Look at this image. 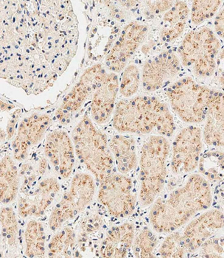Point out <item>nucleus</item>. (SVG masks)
<instances>
[{
	"label": "nucleus",
	"mask_w": 224,
	"mask_h": 258,
	"mask_svg": "<svg viewBox=\"0 0 224 258\" xmlns=\"http://www.w3.org/2000/svg\"><path fill=\"white\" fill-rule=\"evenodd\" d=\"M3 3L2 77L37 95L52 85L76 54V15L69 2Z\"/></svg>",
	"instance_id": "f257e3e1"
},
{
	"label": "nucleus",
	"mask_w": 224,
	"mask_h": 258,
	"mask_svg": "<svg viewBox=\"0 0 224 258\" xmlns=\"http://www.w3.org/2000/svg\"><path fill=\"white\" fill-rule=\"evenodd\" d=\"M212 203L209 181L201 175L195 173L188 177L183 185L154 201L149 220L154 231L169 234L210 208Z\"/></svg>",
	"instance_id": "f03ea898"
},
{
	"label": "nucleus",
	"mask_w": 224,
	"mask_h": 258,
	"mask_svg": "<svg viewBox=\"0 0 224 258\" xmlns=\"http://www.w3.org/2000/svg\"><path fill=\"white\" fill-rule=\"evenodd\" d=\"M112 117L113 126L122 134L147 135L156 131L167 138L176 128L169 108L155 97L136 96L120 100Z\"/></svg>",
	"instance_id": "7ed1b4c3"
},
{
	"label": "nucleus",
	"mask_w": 224,
	"mask_h": 258,
	"mask_svg": "<svg viewBox=\"0 0 224 258\" xmlns=\"http://www.w3.org/2000/svg\"><path fill=\"white\" fill-rule=\"evenodd\" d=\"M71 138L76 156L97 181L112 173L114 158L109 141L87 113L73 129Z\"/></svg>",
	"instance_id": "20e7f679"
},
{
	"label": "nucleus",
	"mask_w": 224,
	"mask_h": 258,
	"mask_svg": "<svg viewBox=\"0 0 224 258\" xmlns=\"http://www.w3.org/2000/svg\"><path fill=\"white\" fill-rule=\"evenodd\" d=\"M171 147L165 137L152 135L143 144L139 157V200L142 207L152 205L165 187L167 161Z\"/></svg>",
	"instance_id": "39448f33"
},
{
	"label": "nucleus",
	"mask_w": 224,
	"mask_h": 258,
	"mask_svg": "<svg viewBox=\"0 0 224 258\" xmlns=\"http://www.w3.org/2000/svg\"><path fill=\"white\" fill-rule=\"evenodd\" d=\"M220 43L208 28L192 30L184 36L178 53L181 63L195 76L208 78L214 74Z\"/></svg>",
	"instance_id": "423d86ee"
},
{
	"label": "nucleus",
	"mask_w": 224,
	"mask_h": 258,
	"mask_svg": "<svg viewBox=\"0 0 224 258\" xmlns=\"http://www.w3.org/2000/svg\"><path fill=\"white\" fill-rule=\"evenodd\" d=\"M213 92L188 76L171 85L167 95L179 118L187 123L197 124L204 120Z\"/></svg>",
	"instance_id": "0eeeda50"
},
{
	"label": "nucleus",
	"mask_w": 224,
	"mask_h": 258,
	"mask_svg": "<svg viewBox=\"0 0 224 258\" xmlns=\"http://www.w3.org/2000/svg\"><path fill=\"white\" fill-rule=\"evenodd\" d=\"M96 192L95 180L92 175L79 173L71 179L70 185L56 204L49 218V228L56 232L65 223L79 216L92 203Z\"/></svg>",
	"instance_id": "6e6552de"
},
{
	"label": "nucleus",
	"mask_w": 224,
	"mask_h": 258,
	"mask_svg": "<svg viewBox=\"0 0 224 258\" xmlns=\"http://www.w3.org/2000/svg\"><path fill=\"white\" fill-rule=\"evenodd\" d=\"M98 199L112 217L124 219L134 212L137 197L131 179L112 173L100 182Z\"/></svg>",
	"instance_id": "1a4fd4ad"
},
{
	"label": "nucleus",
	"mask_w": 224,
	"mask_h": 258,
	"mask_svg": "<svg viewBox=\"0 0 224 258\" xmlns=\"http://www.w3.org/2000/svg\"><path fill=\"white\" fill-rule=\"evenodd\" d=\"M203 149L202 131L190 125L180 131L173 141L171 170L176 175L194 171L199 165Z\"/></svg>",
	"instance_id": "9d476101"
},
{
	"label": "nucleus",
	"mask_w": 224,
	"mask_h": 258,
	"mask_svg": "<svg viewBox=\"0 0 224 258\" xmlns=\"http://www.w3.org/2000/svg\"><path fill=\"white\" fill-rule=\"evenodd\" d=\"M61 190L55 177H47L36 181L19 194L17 212L22 219H37L45 214Z\"/></svg>",
	"instance_id": "9b49d317"
},
{
	"label": "nucleus",
	"mask_w": 224,
	"mask_h": 258,
	"mask_svg": "<svg viewBox=\"0 0 224 258\" xmlns=\"http://www.w3.org/2000/svg\"><path fill=\"white\" fill-rule=\"evenodd\" d=\"M106 73L102 65L95 64L85 70L79 81L66 94L55 113V117L61 123L66 124L71 117L82 109L89 99L95 86Z\"/></svg>",
	"instance_id": "f8f14e48"
},
{
	"label": "nucleus",
	"mask_w": 224,
	"mask_h": 258,
	"mask_svg": "<svg viewBox=\"0 0 224 258\" xmlns=\"http://www.w3.org/2000/svg\"><path fill=\"white\" fill-rule=\"evenodd\" d=\"M148 28L144 24L131 22L122 30L118 39L106 58L109 71L117 73L127 66L128 60L146 39Z\"/></svg>",
	"instance_id": "ddd939ff"
},
{
	"label": "nucleus",
	"mask_w": 224,
	"mask_h": 258,
	"mask_svg": "<svg viewBox=\"0 0 224 258\" xmlns=\"http://www.w3.org/2000/svg\"><path fill=\"white\" fill-rule=\"evenodd\" d=\"M44 153L60 177H70L76 163V151L72 140L65 131L56 129L46 135Z\"/></svg>",
	"instance_id": "4468645a"
},
{
	"label": "nucleus",
	"mask_w": 224,
	"mask_h": 258,
	"mask_svg": "<svg viewBox=\"0 0 224 258\" xmlns=\"http://www.w3.org/2000/svg\"><path fill=\"white\" fill-rule=\"evenodd\" d=\"M51 123L47 114L35 113L22 119L13 140V158L18 162L28 158L32 148L44 139Z\"/></svg>",
	"instance_id": "2eb2a0df"
},
{
	"label": "nucleus",
	"mask_w": 224,
	"mask_h": 258,
	"mask_svg": "<svg viewBox=\"0 0 224 258\" xmlns=\"http://www.w3.org/2000/svg\"><path fill=\"white\" fill-rule=\"evenodd\" d=\"M180 59L172 50L165 51L145 62L142 68L144 90L154 92L176 78L181 70Z\"/></svg>",
	"instance_id": "dca6fc26"
},
{
	"label": "nucleus",
	"mask_w": 224,
	"mask_h": 258,
	"mask_svg": "<svg viewBox=\"0 0 224 258\" xmlns=\"http://www.w3.org/2000/svg\"><path fill=\"white\" fill-rule=\"evenodd\" d=\"M118 76L112 72H106L98 81L92 95L90 114L94 122L103 125L112 117L119 92Z\"/></svg>",
	"instance_id": "f3484780"
},
{
	"label": "nucleus",
	"mask_w": 224,
	"mask_h": 258,
	"mask_svg": "<svg viewBox=\"0 0 224 258\" xmlns=\"http://www.w3.org/2000/svg\"><path fill=\"white\" fill-rule=\"evenodd\" d=\"M223 213L214 209L201 213L190 221L182 233L187 253L197 251L207 239L223 229Z\"/></svg>",
	"instance_id": "a211bd4d"
},
{
	"label": "nucleus",
	"mask_w": 224,
	"mask_h": 258,
	"mask_svg": "<svg viewBox=\"0 0 224 258\" xmlns=\"http://www.w3.org/2000/svg\"><path fill=\"white\" fill-rule=\"evenodd\" d=\"M136 229L132 223L112 227L101 241L98 254L101 257H126L132 249Z\"/></svg>",
	"instance_id": "6ab92c4d"
},
{
	"label": "nucleus",
	"mask_w": 224,
	"mask_h": 258,
	"mask_svg": "<svg viewBox=\"0 0 224 258\" xmlns=\"http://www.w3.org/2000/svg\"><path fill=\"white\" fill-rule=\"evenodd\" d=\"M202 132L204 143L211 147L224 145V99L223 92L214 91L209 102Z\"/></svg>",
	"instance_id": "aec40b11"
},
{
	"label": "nucleus",
	"mask_w": 224,
	"mask_h": 258,
	"mask_svg": "<svg viewBox=\"0 0 224 258\" xmlns=\"http://www.w3.org/2000/svg\"><path fill=\"white\" fill-rule=\"evenodd\" d=\"M109 145L119 173L128 175L136 168L139 159L134 138L128 135H114Z\"/></svg>",
	"instance_id": "412c9836"
},
{
	"label": "nucleus",
	"mask_w": 224,
	"mask_h": 258,
	"mask_svg": "<svg viewBox=\"0 0 224 258\" xmlns=\"http://www.w3.org/2000/svg\"><path fill=\"white\" fill-rule=\"evenodd\" d=\"M190 9L183 1H175L172 7L164 14L160 36L165 42H171L182 36L187 25Z\"/></svg>",
	"instance_id": "4be33fe9"
},
{
	"label": "nucleus",
	"mask_w": 224,
	"mask_h": 258,
	"mask_svg": "<svg viewBox=\"0 0 224 258\" xmlns=\"http://www.w3.org/2000/svg\"><path fill=\"white\" fill-rule=\"evenodd\" d=\"M20 186V174L14 159L11 156H4L0 162V199L3 205H10L17 199Z\"/></svg>",
	"instance_id": "5701e85b"
},
{
	"label": "nucleus",
	"mask_w": 224,
	"mask_h": 258,
	"mask_svg": "<svg viewBox=\"0 0 224 258\" xmlns=\"http://www.w3.org/2000/svg\"><path fill=\"white\" fill-rule=\"evenodd\" d=\"M25 254L28 257H45L46 234L44 224L32 219L28 221L24 231Z\"/></svg>",
	"instance_id": "b1692460"
},
{
	"label": "nucleus",
	"mask_w": 224,
	"mask_h": 258,
	"mask_svg": "<svg viewBox=\"0 0 224 258\" xmlns=\"http://www.w3.org/2000/svg\"><path fill=\"white\" fill-rule=\"evenodd\" d=\"M47 246L50 257H71L74 256L77 246V235L69 226L62 227L55 232Z\"/></svg>",
	"instance_id": "393cba45"
},
{
	"label": "nucleus",
	"mask_w": 224,
	"mask_h": 258,
	"mask_svg": "<svg viewBox=\"0 0 224 258\" xmlns=\"http://www.w3.org/2000/svg\"><path fill=\"white\" fill-rule=\"evenodd\" d=\"M1 232L3 248L6 247L14 251L18 249L20 243V227L17 213L11 207L1 209Z\"/></svg>",
	"instance_id": "a878e982"
},
{
	"label": "nucleus",
	"mask_w": 224,
	"mask_h": 258,
	"mask_svg": "<svg viewBox=\"0 0 224 258\" xmlns=\"http://www.w3.org/2000/svg\"><path fill=\"white\" fill-rule=\"evenodd\" d=\"M158 244V238L153 231L144 227L135 235L131 250L136 257H154Z\"/></svg>",
	"instance_id": "bb28decb"
},
{
	"label": "nucleus",
	"mask_w": 224,
	"mask_h": 258,
	"mask_svg": "<svg viewBox=\"0 0 224 258\" xmlns=\"http://www.w3.org/2000/svg\"><path fill=\"white\" fill-rule=\"evenodd\" d=\"M140 81V71L137 66L128 64L122 70L119 92L124 98H131L139 90Z\"/></svg>",
	"instance_id": "cd10ccee"
},
{
	"label": "nucleus",
	"mask_w": 224,
	"mask_h": 258,
	"mask_svg": "<svg viewBox=\"0 0 224 258\" xmlns=\"http://www.w3.org/2000/svg\"><path fill=\"white\" fill-rule=\"evenodd\" d=\"M223 1L210 0V1H193L191 10L190 11V18L194 25H200L205 21L212 18L220 10Z\"/></svg>",
	"instance_id": "c85d7f7f"
},
{
	"label": "nucleus",
	"mask_w": 224,
	"mask_h": 258,
	"mask_svg": "<svg viewBox=\"0 0 224 258\" xmlns=\"http://www.w3.org/2000/svg\"><path fill=\"white\" fill-rule=\"evenodd\" d=\"M162 257H183L187 254L184 248L182 235L174 231L169 233L160 246L159 251Z\"/></svg>",
	"instance_id": "c756f323"
},
{
	"label": "nucleus",
	"mask_w": 224,
	"mask_h": 258,
	"mask_svg": "<svg viewBox=\"0 0 224 258\" xmlns=\"http://www.w3.org/2000/svg\"><path fill=\"white\" fill-rule=\"evenodd\" d=\"M201 257H223V236H212L204 242L201 247Z\"/></svg>",
	"instance_id": "7c9ffc66"
},
{
	"label": "nucleus",
	"mask_w": 224,
	"mask_h": 258,
	"mask_svg": "<svg viewBox=\"0 0 224 258\" xmlns=\"http://www.w3.org/2000/svg\"><path fill=\"white\" fill-rule=\"evenodd\" d=\"M102 227V219L98 215H92L82 223L81 232L77 239L79 242H82L84 239H88L94 234L95 235Z\"/></svg>",
	"instance_id": "2f4dec72"
},
{
	"label": "nucleus",
	"mask_w": 224,
	"mask_h": 258,
	"mask_svg": "<svg viewBox=\"0 0 224 258\" xmlns=\"http://www.w3.org/2000/svg\"><path fill=\"white\" fill-rule=\"evenodd\" d=\"M175 1H147L144 2L148 10L154 15H158L160 14H165L169 10Z\"/></svg>",
	"instance_id": "473e14b6"
},
{
	"label": "nucleus",
	"mask_w": 224,
	"mask_h": 258,
	"mask_svg": "<svg viewBox=\"0 0 224 258\" xmlns=\"http://www.w3.org/2000/svg\"><path fill=\"white\" fill-rule=\"evenodd\" d=\"M21 116V111L20 110H17L14 111V114L11 116V118L9 120V123L7 125V139L11 140V138H14L17 134V122H18L19 119H20Z\"/></svg>",
	"instance_id": "72a5a7b5"
},
{
	"label": "nucleus",
	"mask_w": 224,
	"mask_h": 258,
	"mask_svg": "<svg viewBox=\"0 0 224 258\" xmlns=\"http://www.w3.org/2000/svg\"><path fill=\"white\" fill-rule=\"evenodd\" d=\"M214 30H215L216 33L219 37L223 39L224 33V9L223 6H222L221 9L219 10L214 19Z\"/></svg>",
	"instance_id": "f704fd0d"
},
{
	"label": "nucleus",
	"mask_w": 224,
	"mask_h": 258,
	"mask_svg": "<svg viewBox=\"0 0 224 258\" xmlns=\"http://www.w3.org/2000/svg\"><path fill=\"white\" fill-rule=\"evenodd\" d=\"M14 106H11V104L8 103L7 102H4V100H1V110L2 111H9L11 109H13Z\"/></svg>",
	"instance_id": "c9c22d12"
}]
</instances>
